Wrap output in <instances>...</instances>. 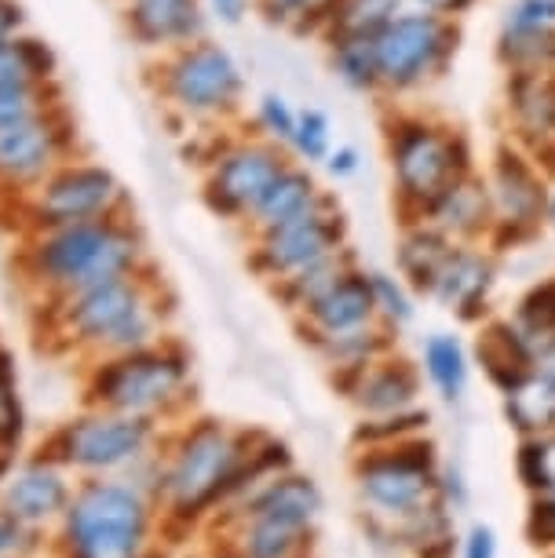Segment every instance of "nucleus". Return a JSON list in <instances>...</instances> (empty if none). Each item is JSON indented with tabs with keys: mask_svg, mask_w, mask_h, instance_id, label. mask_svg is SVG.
<instances>
[{
	"mask_svg": "<svg viewBox=\"0 0 555 558\" xmlns=\"http://www.w3.org/2000/svg\"><path fill=\"white\" fill-rule=\"evenodd\" d=\"M292 161L286 146L264 135H219L208 161L202 165V202L227 223H249L260 197Z\"/></svg>",
	"mask_w": 555,
	"mask_h": 558,
	"instance_id": "nucleus-7",
	"label": "nucleus"
},
{
	"mask_svg": "<svg viewBox=\"0 0 555 558\" xmlns=\"http://www.w3.org/2000/svg\"><path fill=\"white\" fill-rule=\"evenodd\" d=\"M354 402L373 416H399L417 395V373L406 362H373L354 368Z\"/></svg>",
	"mask_w": 555,
	"mask_h": 558,
	"instance_id": "nucleus-23",
	"label": "nucleus"
},
{
	"mask_svg": "<svg viewBox=\"0 0 555 558\" xmlns=\"http://www.w3.org/2000/svg\"><path fill=\"white\" fill-rule=\"evenodd\" d=\"M154 441V420L113 413V409H92L85 416L62 424L48 441V452L56 463L81 471H113L140 460Z\"/></svg>",
	"mask_w": 555,
	"mask_h": 558,
	"instance_id": "nucleus-13",
	"label": "nucleus"
},
{
	"mask_svg": "<svg viewBox=\"0 0 555 558\" xmlns=\"http://www.w3.org/2000/svg\"><path fill=\"white\" fill-rule=\"evenodd\" d=\"M333 150V121L326 110L318 107H300L297 113V132L289 140V157H297L303 165H322Z\"/></svg>",
	"mask_w": 555,
	"mask_h": 558,
	"instance_id": "nucleus-36",
	"label": "nucleus"
},
{
	"mask_svg": "<svg viewBox=\"0 0 555 558\" xmlns=\"http://www.w3.org/2000/svg\"><path fill=\"white\" fill-rule=\"evenodd\" d=\"M552 508H555V500H552Z\"/></svg>",
	"mask_w": 555,
	"mask_h": 558,
	"instance_id": "nucleus-51",
	"label": "nucleus"
},
{
	"mask_svg": "<svg viewBox=\"0 0 555 558\" xmlns=\"http://www.w3.org/2000/svg\"><path fill=\"white\" fill-rule=\"evenodd\" d=\"M297 113L300 110L292 107L281 92H264L253 110V129L256 135H264V140L289 150V140H292V132H297Z\"/></svg>",
	"mask_w": 555,
	"mask_h": 558,
	"instance_id": "nucleus-39",
	"label": "nucleus"
},
{
	"mask_svg": "<svg viewBox=\"0 0 555 558\" xmlns=\"http://www.w3.org/2000/svg\"><path fill=\"white\" fill-rule=\"evenodd\" d=\"M8 213L23 234L29 230H51L70 223H92V219L129 216L132 197L129 186L110 165L88 154H73L56 172H48L34 191L8 205Z\"/></svg>",
	"mask_w": 555,
	"mask_h": 558,
	"instance_id": "nucleus-4",
	"label": "nucleus"
},
{
	"mask_svg": "<svg viewBox=\"0 0 555 558\" xmlns=\"http://www.w3.org/2000/svg\"><path fill=\"white\" fill-rule=\"evenodd\" d=\"M387 161L395 194L410 216H424L427 205L468 172L460 135L421 118H402L387 129Z\"/></svg>",
	"mask_w": 555,
	"mask_h": 558,
	"instance_id": "nucleus-6",
	"label": "nucleus"
},
{
	"mask_svg": "<svg viewBox=\"0 0 555 558\" xmlns=\"http://www.w3.org/2000/svg\"><path fill=\"white\" fill-rule=\"evenodd\" d=\"M376 318V300H373V286L370 274L362 270H348L340 281L322 292L318 300L303 311V325L314 340H333V336L343 332H359Z\"/></svg>",
	"mask_w": 555,
	"mask_h": 558,
	"instance_id": "nucleus-17",
	"label": "nucleus"
},
{
	"mask_svg": "<svg viewBox=\"0 0 555 558\" xmlns=\"http://www.w3.org/2000/svg\"><path fill=\"white\" fill-rule=\"evenodd\" d=\"M165 311L169 307L161 303V286L150 267L99 281L70 296L45 300V325L48 336L62 340V347L107 357L161 343Z\"/></svg>",
	"mask_w": 555,
	"mask_h": 558,
	"instance_id": "nucleus-2",
	"label": "nucleus"
},
{
	"mask_svg": "<svg viewBox=\"0 0 555 558\" xmlns=\"http://www.w3.org/2000/svg\"><path fill=\"white\" fill-rule=\"evenodd\" d=\"M73 154H81V135L70 107L0 129V205L8 208L19 202Z\"/></svg>",
	"mask_w": 555,
	"mask_h": 558,
	"instance_id": "nucleus-12",
	"label": "nucleus"
},
{
	"mask_svg": "<svg viewBox=\"0 0 555 558\" xmlns=\"http://www.w3.org/2000/svg\"><path fill=\"white\" fill-rule=\"evenodd\" d=\"M508 416L522 430L555 427V351L541 357L538 373L530 368L516 387H508Z\"/></svg>",
	"mask_w": 555,
	"mask_h": 558,
	"instance_id": "nucleus-25",
	"label": "nucleus"
},
{
	"mask_svg": "<svg viewBox=\"0 0 555 558\" xmlns=\"http://www.w3.org/2000/svg\"><path fill=\"white\" fill-rule=\"evenodd\" d=\"M362 493L387 511H417L432 489V449L399 446L391 457H370L359 471Z\"/></svg>",
	"mask_w": 555,
	"mask_h": 558,
	"instance_id": "nucleus-15",
	"label": "nucleus"
},
{
	"mask_svg": "<svg viewBox=\"0 0 555 558\" xmlns=\"http://www.w3.org/2000/svg\"><path fill=\"white\" fill-rule=\"evenodd\" d=\"M370 286H373L376 314H384L387 322H410L413 303L406 296V289L399 286V278H391V274H384V270H373Z\"/></svg>",
	"mask_w": 555,
	"mask_h": 558,
	"instance_id": "nucleus-41",
	"label": "nucleus"
},
{
	"mask_svg": "<svg viewBox=\"0 0 555 558\" xmlns=\"http://www.w3.org/2000/svg\"><path fill=\"white\" fill-rule=\"evenodd\" d=\"M249 452L242 446V438L230 435L224 424H216V420H197L183 435L180 449H176V457H172L169 478H165L172 508L183 514H197V511H205L208 504H216L224 493L245 486Z\"/></svg>",
	"mask_w": 555,
	"mask_h": 558,
	"instance_id": "nucleus-8",
	"label": "nucleus"
},
{
	"mask_svg": "<svg viewBox=\"0 0 555 558\" xmlns=\"http://www.w3.org/2000/svg\"><path fill=\"white\" fill-rule=\"evenodd\" d=\"M511 107L527 135H555V77H548V70L519 73L511 84Z\"/></svg>",
	"mask_w": 555,
	"mask_h": 558,
	"instance_id": "nucleus-29",
	"label": "nucleus"
},
{
	"mask_svg": "<svg viewBox=\"0 0 555 558\" xmlns=\"http://www.w3.org/2000/svg\"><path fill=\"white\" fill-rule=\"evenodd\" d=\"M26 413L15 391V357L0 347V457H12L23 441Z\"/></svg>",
	"mask_w": 555,
	"mask_h": 558,
	"instance_id": "nucleus-37",
	"label": "nucleus"
},
{
	"mask_svg": "<svg viewBox=\"0 0 555 558\" xmlns=\"http://www.w3.org/2000/svg\"><path fill=\"white\" fill-rule=\"evenodd\" d=\"M121 23L132 45L150 59L208 37L205 0H121Z\"/></svg>",
	"mask_w": 555,
	"mask_h": 558,
	"instance_id": "nucleus-14",
	"label": "nucleus"
},
{
	"mask_svg": "<svg viewBox=\"0 0 555 558\" xmlns=\"http://www.w3.org/2000/svg\"><path fill=\"white\" fill-rule=\"evenodd\" d=\"M186 376H191L186 354L161 340L140 351L96 357L85 380V402L92 409L157 420L186 395Z\"/></svg>",
	"mask_w": 555,
	"mask_h": 558,
	"instance_id": "nucleus-5",
	"label": "nucleus"
},
{
	"mask_svg": "<svg viewBox=\"0 0 555 558\" xmlns=\"http://www.w3.org/2000/svg\"><path fill=\"white\" fill-rule=\"evenodd\" d=\"M479 357H483L490 376H494L505 391H508V387H516L522 376L530 373V357L519 347L516 336H511L508 325H497V329H490L483 336V343H479Z\"/></svg>",
	"mask_w": 555,
	"mask_h": 558,
	"instance_id": "nucleus-33",
	"label": "nucleus"
},
{
	"mask_svg": "<svg viewBox=\"0 0 555 558\" xmlns=\"http://www.w3.org/2000/svg\"><path fill=\"white\" fill-rule=\"evenodd\" d=\"M326 191H322V183L314 179L311 165L303 161H289L281 168V175L270 183V191L260 197V205L253 208V216H249V230L260 234V230H270V227H281L289 223V219H297L303 213H311L314 205L326 202Z\"/></svg>",
	"mask_w": 555,
	"mask_h": 558,
	"instance_id": "nucleus-19",
	"label": "nucleus"
},
{
	"mask_svg": "<svg viewBox=\"0 0 555 558\" xmlns=\"http://www.w3.org/2000/svg\"><path fill=\"white\" fill-rule=\"evenodd\" d=\"M424 365H427V376H432L435 387L446 398H457L464 391L468 362H464V351H460V343L454 336H432L424 347Z\"/></svg>",
	"mask_w": 555,
	"mask_h": 558,
	"instance_id": "nucleus-35",
	"label": "nucleus"
},
{
	"mask_svg": "<svg viewBox=\"0 0 555 558\" xmlns=\"http://www.w3.org/2000/svg\"><path fill=\"white\" fill-rule=\"evenodd\" d=\"M67 536L73 558H140L146 536V504L121 482H88L67 504Z\"/></svg>",
	"mask_w": 555,
	"mask_h": 558,
	"instance_id": "nucleus-9",
	"label": "nucleus"
},
{
	"mask_svg": "<svg viewBox=\"0 0 555 558\" xmlns=\"http://www.w3.org/2000/svg\"><path fill=\"white\" fill-rule=\"evenodd\" d=\"M15 270L37 296L59 300L99 281L150 270V245L132 213L29 230L15 252Z\"/></svg>",
	"mask_w": 555,
	"mask_h": 558,
	"instance_id": "nucleus-1",
	"label": "nucleus"
},
{
	"mask_svg": "<svg viewBox=\"0 0 555 558\" xmlns=\"http://www.w3.org/2000/svg\"><path fill=\"white\" fill-rule=\"evenodd\" d=\"M150 88L165 113L191 129H216L242 113L245 73L213 37L183 45L150 62Z\"/></svg>",
	"mask_w": 555,
	"mask_h": 558,
	"instance_id": "nucleus-3",
	"label": "nucleus"
},
{
	"mask_svg": "<svg viewBox=\"0 0 555 558\" xmlns=\"http://www.w3.org/2000/svg\"><path fill=\"white\" fill-rule=\"evenodd\" d=\"M307 525L275 519V514H253V530L245 533L249 558H289L303 541Z\"/></svg>",
	"mask_w": 555,
	"mask_h": 558,
	"instance_id": "nucleus-34",
	"label": "nucleus"
},
{
	"mask_svg": "<svg viewBox=\"0 0 555 558\" xmlns=\"http://www.w3.org/2000/svg\"><path fill=\"white\" fill-rule=\"evenodd\" d=\"M351 267L354 263L348 256V248H343V252H337V256H329V259L314 263V267H307V270L292 274V278H286V281H278V296L289 311L303 314L314 300L322 296V292L333 286V281H340Z\"/></svg>",
	"mask_w": 555,
	"mask_h": 558,
	"instance_id": "nucleus-32",
	"label": "nucleus"
},
{
	"mask_svg": "<svg viewBox=\"0 0 555 558\" xmlns=\"http://www.w3.org/2000/svg\"><path fill=\"white\" fill-rule=\"evenodd\" d=\"M318 489H314L311 478H278L260 493L253 500V514H275V519L307 525L318 511Z\"/></svg>",
	"mask_w": 555,
	"mask_h": 558,
	"instance_id": "nucleus-31",
	"label": "nucleus"
},
{
	"mask_svg": "<svg viewBox=\"0 0 555 558\" xmlns=\"http://www.w3.org/2000/svg\"><path fill=\"white\" fill-rule=\"evenodd\" d=\"M511 336L527 351L530 362H541L555 351V281L533 289L527 300L519 303L516 322H508Z\"/></svg>",
	"mask_w": 555,
	"mask_h": 558,
	"instance_id": "nucleus-27",
	"label": "nucleus"
},
{
	"mask_svg": "<svg viewBox=\"0 0 555 558\" xmlns=\"http://www.w3.org/2000/svg\"><path fill=\"white\" fill-rule=\"evenodd\" d=\"M26 29V8L19 0H0V40L15 37Z\"/></svg>",
	"mask_w": 555,
	"mask_h": 558,
	"instance_id": "nucleus-45",
	"label": "nucleus"
},
{
	"mask_svg": "<svg viewBox=\"0 0 555 558\" xmlns=\"http://www.w3.org/2000/svg\"><path fill=\"white\" fill-rule=\"evenodd\" d=\"M449 252H454V241H449L443 230H435L432 223L413 227L410 234L402 238V245H399L402 278L410 281L413 289L432 292L438 270H443V263L449 259Z\"/></svg>",
	"mask_w": 555,
	"mask_h": 558,
	"instance_id": "nucleus-28",
	"label": "nucleus"
},
{
	"mask_svg": "<svg viewBox=\"0 0 555 558\" xmlns=\"http://www.w3.org/2000/svg\"><path fill=\"white\" fill-rule=\"evenodd\" d=\"M544 216H548V219H552V223H555V194L548 197V205H544Z\"/></svg>",
	"mask_w": 555,
	"mask_h": 558,
	"instance_id": "nucleus-49",
	"label": "nucleus"
},
{
	"mask_svg": "<svg viewBox=\"0 0 555 558\" xmlns=\"http://www.w3.org/2000/svg\"><path fill=\"white\" fill-rule=\"evenodd\" d=\"M343 248H348V223H343L340 205L333 202V197H326V202L314 205L311 213L253 234L249 267H253L260 278L278 286V281L337 256Z\"/></svg>",
	"mask_w": 555,
	"mask_h": 558,
	"instance_id": "nucleus-10",
	"label": "nucleus"
},
{
	"mask_svg": "<svg viewBox=\"0 0 555 558\" xmlns=\"http://www.w3.org/2000/svg\"><path fill=\"white\" fill-rule=\"evenodd\" d=\"M59 107H67L59 84H51V88H29V92H0V129L34 121L40 113H51Z\"/></svg>",
	"mask_w": 555,
	"mask_h": 558,
	"instance_id": "nucleus-38",
	"label": "nucleus"
},
{
	"mask_svg": "<svg viewBox=\"0 0 555 558\" xmlns=\"http://www.w3.org/2000/svg\"><path fill=\"white\" fill-rule=\"evenodd\" d=\"M19 536H23V519H15L12 511H4L0 514V555L12 551L19 544Z\"/></svg>",
	"mask_w": 555,
	"mask_h": 558,
	"instance_id": "nucleus-47",
	"label": "nucleus"
},
{
	"mask_svg": "<svg viewBox=\"0 0 555 558\" xmlns=\"http://www.w3.org/2000/svg\"><path fill=\"white\" fill-rule=\"evenodd\" d=\"M490 208L500 227L511 230H530L544 216L548 194H544L541 179L533 175L530 165H522V157H500L494 175H490Z\"/></svg>",
	"mask_w": 555,
	"mask_h": 558,
	"instance_id": "nucleus-18",
	"label": "nucleus"
},
{
	"mask_svg": "<svg viewBox=\"0 0 555 558\" xmlns=\"http://www.w3.org/2000/svg\"><path fill=\"white\" fill-rule=\"evenodd\" d=\"M421 219H427L435 230H443L446 238L479 234V230L494 219V208H490V186L483 179L464 172L454 186H446V191L427 205V213Z\"/></svg>",
	"mask_w": 555,
	"mask_h": 558,
	"instance_id": "nucleus-21",
	"label": "nucleus"
},
{
	"mask_svg": "<svg viewBox=\"0 0 555 558\" xmlns=\"http://www.w3.org/2000/svg\"><path fill=\"white\" fill-rule=\"evenodd\" d=\"M519 471H522V478H527V486L555 489V438L530 441V446L522 449Z\"/></svg>",
	"mask_w": 555,
	"mask_h": 558,
	"instance_id": "nucleus-42",
	"label": "nucleus"
},
{
	"mask_svg": "<svg viewBox=\"0 0 555 558\" xmlns=\"http://www.w3.org/2000/svg\"><path fill=\"white\" fill-rule=\"evenodd\" d=\"M500 59L519 73L555 62V0H516L500 26Z\"/></svg>",
	"mask_w": 555,
	"mask_h": 558,
	"instance_id": "nucleus-16",
	"label": "nucleus"
},
{
	"mask_svg": "<svg viewBox=\"0 0 555 558\" xmlns=\"http://www.w3.org/2000/svg\"><path fill=\"white\" fill-rule=\"evenodd\" d=\"M59 84V56L45 37L23 34L0 40V92H29Z\"/></svg>",
	"mask_w": 555,
	"mask_h": 558,
	"instance_id": "nucleus-20",
	"label": "nucleus"
},
{
	"mask_svg": "<svg viewBox=\"0 0 555 558\" xmlns=\"http://www.w3.org/2000/svg\"><path fill=\"white\" fill-rule=\"evenodd\" d=\"M468 558H494V533L479 525V530L471 533V541H468Z\"/></svg>",
	"mask_w": 555,
	"mask_h": 558,
	"instance_id": "nucleus-48",
	"label": "nucleus"
},
{
	"mask_svg": "<svg viewBox=\"0 0 555 558\" xmlns=\"http://www.w3.org/2000/svg\"><path fill=\"white\" fill-rule=\"evenodd\" d=\"M471 0H402V8H413V12H432V15H457L464 12Z\"/></svg>",
	"mask_w": 555,
	"mask_h": 558,
	"instance_id": "nucleus-46",
	"label": "nucleus"
},
{
	"mask_svg": "<svg viewBox=\"0 0 555 558\" xmlns=\"http://www.w3.org/2000/svg\"><path fill=\"white\" fill-rule=\"evenodd\" d=\"M490 281H494V267H490L486 256L468 248H454L449 259L443 263V270H438L432 296H438L449 311H460L468 318L486 300Z\"/></svg>",
	"mask_w": 555,
	"mask_h": 558,
	"instance_id": "nucleus-24",
	"label": "nucleus"
},
{
	"mask_svg": "<svg viewBox=\"0 0 555 558\" xmlns=\"http://www.w3.org/2000/svg\"><path fill=\"white\" fill-rule=\"evenodd\" d=\"M322 165H326V172L333 179H351L362 168V157H359V150H354V146H333L329 157Z\"/></svg>",
	"mask_w": 555,
	"mask_h": 558,
	"instance_id": "nucleus-43",
	"label": "nucleus"
},
{
	"mask_svg": "<svg viewBox=\"0 0 555 558\" xmlns=\"http://www.w3.org/2000/svg\"><path fill=\"white\" fill-rule=\"evenodd\" d=\"M253 4L267 15V23L300 29V34H318L322 15L329 12L333 0H253Z\"/></svg>",
	"mask_w": 555,
	"mask_h": 558,
	"instance_id": "nucleus-40",
	"label": "nucleus"
},
{
	"mask_svg": "<svg viewBox=\"0 0 555 558\" xmlns=\"http://www.w3.org/2000/svg\"><path fill=\"white\" fill-rule=\"evenodd\" d=\"M67 504H70V486L51 457H40L29 463L23 475L8 486V497H4V508L23 522H40V519H48V514L62 511Z\"/></svg>",
	"mask_w": 555,
	"mask_h": 558,
	"instance_id": "nucleus-22",
	"label": "nucleus"
},
{
	"mask_svg": "<svg viewBox=\"0 0 555 558\" xmlns=\"http://www.w3.org/2000/svg\"><path fill=\"white\" fill-rule=\"evenodd\" d=\"M454 45H457V29L446 15L402 8V12L376 34L381 88L387 92L421 88L424 81H432L435 73L446 66Z\"/></svg>",
	"mask_w": 555,
	"mask_h": 558,
	"instance_id": "nucleus-11",
	"label": "nucleus"
},
{
	"mask_svg": "<svg viewBox=\"0 0 555 558\" xmlns=\"http://www.w3.org/2000/svg\"><path fill=\"white\" fill-rule=\"evenodd\" d=\"M402 12V0H333L329 12L322 15L318 37H376L381 29Z\"/></svg>",
	"mask_w": 555,
	"mask_h": 558,
	"instance_id": "nucleus-26",
	"label": "nucleus"
},
{
	"mask_svg": "<svg viewBox=\"0 0 555 558\" xmlns=\"http://www.w3.org/2000/svg\"><path fill=\"white\" fill-rule=\"evenodd\" d=\"M333 73L348 84L351 92H376L381 88V70H376V37H340L326 40Z\"/></svg>",
	"mask_w": 555,
	"mask_h": 558,
	"instance_id": "nucleus-30",
	"label": "nucleus"
},
{
	"mask_svg": "<svg viewBox=\"0 0 555 558\" xmlns=\"http://www.w3.org/2000/svg\"><path fill=\"white\" fill-rule=\"evenodd\" d=\"M4 471H8V457H0V478H4Z\"/></svg>",
	"mask_w": 555,
	"mask_h": 558,
	"instance_id": "nucleus-50",
	"label": "nucleus"
},
{
	"mask_svg": "<svg viewBox=\"0 0 555 558\" xmlns=\"http://www.w3.org/2000/svg\"><path fill=\"white\" fill-rule=\"evenodd\" d=\"M208 15L216 19V23L224 26H238L242 19L249 15V8H253V0H205Z\"/></svg>",
	"mask_w": 555,
	"mask_h": 558,
	"instance_id": "nucleus-44",
	"label": "nucleus"
}]
</instances>
